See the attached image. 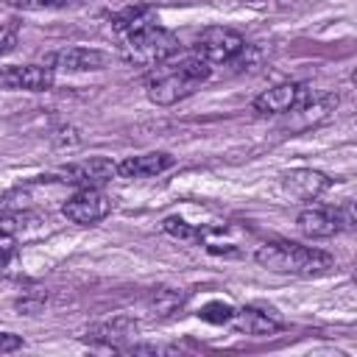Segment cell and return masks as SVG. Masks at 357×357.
Wrapping results in <instances>:
<instances>
[{
    "label": "cell",
    "instance_id": "1",
    "mask_svg": "<svg viewBox=\"0 0 357 357\" xmlns=\"http://www.w3.org/2000/svg\"><path fill=\"white\" fill-rule=\"evenodd\" d=\"M254 259L268 271L293 276H318L332 268V257L326 251L298 243H265L257 248Z\"/></svg>",
    "mask_w": 357,
    "mask_h": 357
},
{
    "label": "cell",
    "instance_id": "2",
    "mask_svg": "<svg viewBox=\"0 0 357 357\" xmlns=\"http://www.w3.org/2000/svg\"><path fill=\"white\" fill-rule=\"evenodd\" d=\"M209 64L198 56L181 61L178 67L167 70V73H159L148 81V100L156 103V106H173L184 98H190L206 78H209Z\"/></svg>",
    "mask_w": 357,
    "mask_h": 357
},
{
    "label": "cell",
    "instance_id": "3",
    "mask_svg": "<svg viewBox=\"0 0 357 357\" xmlns=\"http://www.w3.org/2000/svg\"><path fill=\"white\" fill-rule=\"evenodd\" d=\"M178 50H181L178 36L170 33L167 28H162L159 22L148 25V28H142L137 33H128L126 45H123L126 59L131 64H137V67H159V64L170 61Z\"/></svg>",
    "mask_w": 357,
    "mask_h": 357
},
{
    "label": "cell",
    "instance_id": "4",
    "mask_svg": "<svg viewBox=\"0 0 357 357\" xmlns=\"http://www.w3.org/2000/svg\"><path fill=\"white\" fill-rule=\"evenodd\" d=\"M243 50H245V39L223 25L204 28L195 39V56L204 59L206 64H231Z\"/></svg>",
    "mask_w": 357,
    "mask_h": 357
},
{
    "label": "cell",
    "instance_id": "5",
    "mask_svg": "<svg viewBox=\"0 0 357 357\" xmlns=\"http://www.w3.org/2000/svg\"><path fill=\"white\" fill-rule=\"evenodd\" d=\"M112 212V198L98 187H84L61 204V215L75 226H95Z\"/></svg>",
    "mask_w": 357,
    "mask_h": 357
},
{
    "label": "cell",
    "instance_id": "6",
    "mask_svg": "<svg viewBox=\"0 0 357 357\" xmlns=\"http://www.w3.org/2000/svg\"><path fill=\"white\" fill-rule=\"evenodd\" d=\"M298 229L312 237V240H324V237H332L337 234L340 229H351L354 226V218H351V209L343 206V209H335V206H307L298 212Z\"/></svg>",
    "mask_w": 357,
    "mask_h": 357
},
{
    "label": "cell",
    "instance_id": "7",
    "mask_svg": "<svg viewBox=\"0 0 357 357\" xmlns=\"http://www.w3.org/2000/svg\"><path fill=\"white\" fill-rule=\"evenodd\" d=\"M56 75H53V67L47 64H8V67H0V89L6 92H47L53 86Z\"/></svg>",
    "mask_w": 357,
    "mask_h": 357
},
{
    "label": "cell",
    "instance_id": "8",
    "mask_svg": "<svg viewBox=\"0 0 357 357\" xmlns=\"http://www.w3.org/2000/svg\"><path fill=\"white\" fill-rule=\"evenodd\" d=\"M310 95H312V89L307 84L284 81V84H276V86L265 89L262 95H257L251 106H254L257 114H287L296 106H301Z\"/></svg>",
    "mask_w": 357,
    "mask_h": 357
},
{
    "label": "cell",
    "instance_id": "9",
    "mask_svg": "<svg viewBox=\"0 0 357 357\" xmlns=\"http://www.w3.org/2000/svg\"><path fill=\"white\" fill-rule=\"evenodd\" d=\"M117 176V165L106 156H92V159H84V162H75V165H67L61 170V181L64 184H73L78 190L84 187H100L106 181H112Z\"/></svg>",
    "mask_w": 357,
    "mask_h": 357
},
{
    "label": "cell",
    "instance_id": "10",
    "mask_svg": "<svg viewBox=\"0 0 357 357\" xmlns=\"http://www.w3.org/2000/svg\"><path fill=\"white\" fill-rule=\"evenodd\" d=\"M47 67L53 70H67V73H89V70H103L106 67V53L92 50V47H64L47 56Z\"/></svg>",
    "mask_w": 357,
    "mask_h": 357
},
{
    "label": "cell",
    "instance_id": "11",
    "mask_svg": "<svg viewBox=\"0 0 357 357\" xmlns=\"http://www.w3.org/2000/svg\"><path fill=\"white\" fill-rule=\"evenodd\" d=\"M282 187L298 198V201H315L326 187H329V178L321 173V170H312V167H296V170H287L282 176Z\"/></svg>",
    "mask_w": 357,
    "mask_h": 357
},
{
    "label": "cell",
    "instance_id": "12",
    "mask_svg": "<svg viewBox=\"0 0 357 357\" xmlns=\"http://www.w3.org/2000/svg\"><path fill=\"white\" fill-rule=\"evenodd\" d=\"M167 167H173V156L165 151H151V153H139V156H128L117 165V176L123 178H148V176H159Z\"/></svg>",
    "mask_w": 357,
    "mask_h": 357
},
{
    "label": "cell",
    "instance_id": "13",
    "mask_svg": "<svg viewBox=\"0 0 357 357\" xmlns=\"http://www.w3.org/2000/svg\"><path fill=\"white\" fill-rule=\"evenodd\" d=\"M231 321H234L237 332H245V335H273L282 329V321L273 315V310H259V307L234 310Z\"/></svg>",
    "mask_w": 357,
    "mask_h": 357
},
{
    "label": "cell",
    "instance_id": "14",
    "mask_svg": "<svg viewBox=\"0 0 357 357\" xmlns=\"http://www.w3.org/2000/svg\"><path fill=\"white\" fill-rule=\"evenodd\" d=\"M112 22H114V31H120L123 36H128V33H137V31H142L148 25H156L159 17H156V11L151 6H128L126 11L114 14Z\"/></svg>",
    "mask_w": 357,
    "mask_h": 357
},
{
    "label": "cell",
    "instance_id": "15",
    "mask_svg": "<svg viewBox=\"0 0 357 357\" xmlns=\"http://www.w3.org/2000/svg\"><path fill=\"white\" fill-rule=\"evenodd\" d=\"M181 304H184V293L170 290V287L156 290V293H153V298H151L153 315H173V312H178V310H181Z\"/></svg>",
    "mask_w": 357,
    "mask_h": 357
},
{
    "label": "cell",
    "instance_id": "16",
    "mask_svg": "<svg viewBox=\"0 0 357 357\" xmlns=\"http://www.w3.org/2000/svg\"><path fill=\"white\" fill-rule=\"evenodd\" d=\"M198 315L204 321H209V324H229L234 318V307L226 304V301H206Z\"/></svg>",
    "mask_w": 357,
    "mask_h": 357
},
{
    "label": "cell",
    "instance_id": "17",
    "mask_svg": "<svg viewBox=\"0 0 357 357\" xmlns=\"http://www.w3.org/2000/svg\"><path fill=\"white\" fill-rule=\"evenodd\" d=\"M17 36H20V22L14 17L11 20H3L0 22V56H6L8 50H14Z\"/></svg>",
    "mask_w": 357,
    "mask_h": 357
},
{
    "label": "cell",
    "instance_id": "18",
    "mask_svg": "<svg viewBox=\"0 0 357 357\" xmlns=\"http://www.w3.org/2000/svg\"><path fill=\"white\" fill-rule=\"evenodd\" d=\"M165 231L167 234H173V237H181V240H195V237H201V231L198 229H192L187 220H181V218H165Z\"/></svg>",
    "mask_w": 357,
    "mask_h": 357
},
{
    "label": "cell",
    "instance_id": "19",
    "mask_svg": "<svg viewBox=\"0 0 357 357\" xmlns=\"http://www.w3.org/2000/svg\"><path fill=\"white\" fill-rule=\"evenodd\" d=\"M6 3L20 11H42V8H61L73 0H6Z\"/></svg>",
    "mask_w": 357,
    "mask_h": 357
},
{
    "label": "cell",
    "instance_id": "20",
    "mask_svg": "<svg viewBox=\"0 0 357 357\" xmlns=\"http://www.w3.org/2000/svg\"><path fill=\"white\" fill-rule=\"evenodd\" d=\"M17 254V240L8 231H0V268Z\"/></svg>",
    "mask_w": 357,
    "mask_h": 357
},
{
    "label": "cell",
    "instance_id": "21",
    "mask_svg": "<svg viewBox=\"0 0 357 357\" xmlns=\"http://www.w3.org/2000/svg\"><path fill=\"white\" fill-rule=\"evenodd\" d=\"M22 346V340L11 332H0V351H17Z\"/></svg>",
    "mask_w": 357,
    "mask_h": 357
},
{
    "label": "cell",
    "instance_id": "22",
    "mask_svg": "<svg viewBox=\"0 0 357 357\" xmlns=\"http://www.w3.org/2000/svg\"><path fill=\"white\" fill-rule=\"evenodd\" d=\"M17 310H22L25 315H33L36 310H42V298H20L17 301Z\"/></svg>",
    "mask_w": 357,
    "mask_h": 357
},
{
    "label": "cell",
    "instance_id": "23",
    "mask_svg": "<svg viewBox=\"0 0 357 357\" xmlns=\"http://www.w3.org/2000/svg\"><path fill=\"white\" fill-rule=\"evenodd\" d=\"M245 6H265V3H276V0H240Z\"/></svg>",
    "mask_w": 357,
    "mask_h": 357
}]
</instances>
